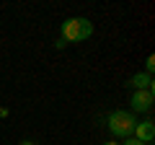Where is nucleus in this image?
<instances>
[{
	"label": "nucleus",
	"mask_w": 155,
	"mask_h": 145,
	"mask_svg": "<svg viewBox=\"0 0 155 145\" xmlns=\"http://www.w3.org/2000/svg\"><path fill=\"white\" fill-rule=\"evenodd\" d=\"M104 145H119V143H116V140H109V143H104Z\"/></svg>",
	"instance_id": "obj_11"
},
{
	"label": "nucleus",
	"mask_w": 155,
	"mask_h": 145,
	"mask_svg": "<svg viewBox=\"0 0 155 145\" xmlns=\"http://www.w3.org/2000/svg\"><path fill=\"white\" fill-rule=\"evenodd\" d=\"M153 101H155V96H153V91L150 88H145V91H134L132 93V109L134 112H150L153 109Z\"/></svg>",
	"instance_id": "obj_4"
},
{
	"label": "nucleus",
	"mask_w": 155,
	"mask_h": 145,
	"mask_svg": "<svg viewBox=\"0 0 155 145\" xmlns=\"http://www.w3.org/2000/svg\"><path fill=\"white\" fill-rule=\"evenodd\" d=\"M60 39H65L67 44L70 42H85L93 34V23L88 21V18H83V16H72V18H67V21H62V26H60Z\"/></svg>",
	"instance_id": "obj_1"
},
{
	"label": "nucleus",
	"mask_w": 155,
	"mask_h": 145,
	"mask_svg": "<svg viewBox=\"0 0 155 145\" xmlns=\"http://www.w3.org/2000/svg\"><path fill=\"white\" fill-rule=\"evenodd\" d=\"M129 86H132L134 91H145V88L153 91V75H147V72H137V75H132Z\"/></svg>",
	"instance_id": "obj_5"
},
{
	"label": "nucleus",
	"mask_w": 155,
	"mask_h": 145,
	"mask_svg": "<svg viewBox=\"0 0 155 145\" xmlns=\"http://www.w3.org/2000/svg\"><path fill=\"white\" fill-rule=\"evenodd\" d=\"M0 117H3V119L8 117V109H5V106H0Z\"/></svg>",
	"instance_id": "obj_9"
},
{
	"label": "nucleus",
	"mask_w": 155,
	"mask_h": 145,
	"mask_svg": "<svg viewBox=\"0 0 155 145\" xmlns=\"http://www.w3.org/2000/svg\"><path fill=\"white\" fill-rule=\"evenodd\" d=\"M132 137H134V140H140V143H145V145H150V143L155 140V122H153V119L137 122V124H134Z\"/></svg>",
	"instance_id": "obj_3"
},
{
	"label": "nucleus",
	"mask_w": 155,
	"mask_h": 145,
	"mask_svg": "<svg viewBox=\"0 0 155 145\" xmlns=\"http://www.w3.org/2000/svg\"><path fill=\"white\" fill-rule=\"evenodd\" d=\"M54 47H57V49H62V47H67V42H65V39H57Z\"/></svg>",
	"instance_id": "obj_8"
},
{
	"label": "nucleus",
	"mask_w": 155,
	"mask_h": 145,
	"mask_svg": "<svg viewBox=\"0 0 155 145\" xmlns=\"http://www.w3.org/2000/svg\"><path fill=\"white\" fill-rule=\"evenodd\" d=\"M21 145H36V143H31V140H23V143Z\"/></svg>",
	"instance_id": "obj_10"
},
{
	"label": "nucleus",
	"mask_w": 155,
	"mask_h": 145,
	"mask_svg": "<svg viewBox=\"0 0 155 145\" xmlns=\"http://www.w3.org/2000/svg\"><path fill=\"white\" fill-rule=\"evenodd\" d=\"M153 70H155V55H150L147 60H145V72H147V75H153Z\"/></svg>",
	"instance_id": "obj_6"
},
{
	"label": "nucleus",
	"mask_w": 155,
	"mask_h": 145,
	"mask_svg": "<svg viewBox=\"0 0 155 145\" xmlns=\"http://www.w3.org/2000/svg\"><path fill=\"white\" fill-rule=\"evenodd\" d=\"M109 132L114 135V137H122V140H127V137H132V132H134V124H137V117H134L132 112H124V109H116V112H111L109 114Z\"/></svg>",
	"instance_id": "obj_2"
},
{
	"label": "nucleus",
	"mask_w": 155,
	"mask_h": 145,
	"mask_svg": "<svg viewBox=\"0 0 155 145\" xmlns=\"http://www.w3.org/2000/svg\"><path fill=\"white\" fill-rule=\"evenodd\" d=\"M122 145H145V143H140V140H134V137H127V140H122Z\"/></svg>",
	"instance_id": "obj_7"
}]
</instances>
